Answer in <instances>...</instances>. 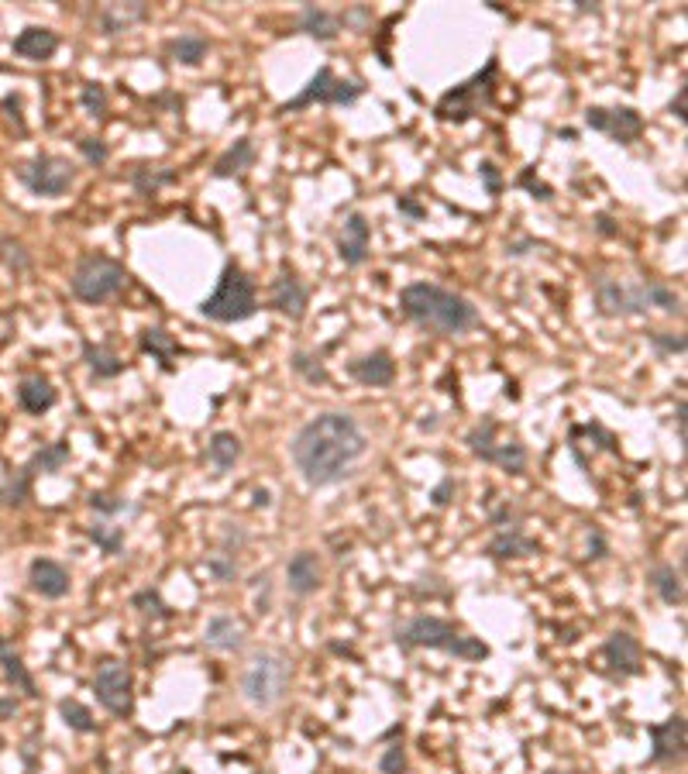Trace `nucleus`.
Masks as SVG:
<instances>
[{
	"label": "nucleus",
	"mask_w": 688,
	"mask_h": 774,
	"mask_svg": "<svg viewBox=\"0 0 688 774\" xmlns=\"http://www.w3.org/2000/svg\"><path fill=\"white\" fill-rule=\"evenodd\" d=\"M548 774H558V771H548Z\"/></svg>",
	"instance_id": "e2e57ef3"
},
{
	"label": "nucleus",
	"mask_w": 688,
	"mask_h": 774,
	"mask_svg": "<svg viewBox=\"0 0 688 774\" xmlns=\"http://www.w3.org/2000/svg\"><path fill=\"white\" fill-rule=\"evenodd\" d=\"M207 572H210L217 581H231L237 575V562L235 558H228V554H214V558L207 562Z\"/></svg>",
	"instance_id": "8fccbe9b"
},
{
	"label": "nucleus",
	"mask_w": 688,
	"mask_h": 774,
	"mask_svg": "<svg viewBox=\"0 0 688 774\" xmlns=\"http://www.w3.org/2000/svg\"><path fill=\"white\" fill-rule=\"evenodd\" d=\"M496 90H499V58L492 56L478 73L454 83L451 90L433 104V117L444 124H465L482 111H489L496 104Z\"/></svg>",
	"instance_id": "20e7f679"
},
{
	"label": "nucleus",
	"mask_w": 688,
	"mask_h": 774,
	"mask_svg": "<svg viewBox=\"0 0 688 774\" xmlns=\"http://www.w3.org/2000/svg\"><path fill=\"white\" fill-rule=\"evenodd\" d=\"M496 434H499L496 417H482V420L465 434V445H469V451H472L475 458H482V462L492 464V454H496V447H499Z\"/></svg>",
	"instance_id": "2f4dec72"
},
{
	"label": "nucleus",
	"mask_w": 688,
	"mask_h": 774,
	"mask_svg": "<svg viewBox=\"0 0 688 774\" xmlns=\"http://www.w3.org/2000/svg\"><path fill=\"white\" fill-rule=\"evenodd\" d=\"M365 94V86L358 79H337L331 66H320L317 76L296 94L293 100L279 104V114H296V111H307L314 104H324V107H352L354 100Z\"/></svg>",
	"instance_id": "6e6552de"
},
{
	"label": "nucleus",
	"mask_w": 688,
	"mask_h": 774,
	"mask_svg": "<svg viewBox=\"0 0 688 774\" xmlns=\"http://www.w3.org/2000/svg\"><path fill=\"white\" fill-rule=\"evenodd\" d=\"M0 664H4V675H7V681H14L24 696H39V688H35V678L28 675V668H24V661L11 651V644L7 640H0Z\"/></svg>",
	"instance_id": "72a5a7b5"
},
{
	"label": "nucleus",
	"mask_w": 688,
	"mask_h": 774,
	"mask_svg": "<svg viewBox=\"0 0 688 774\" xmlns=\"http://www.w3.org/2000/svg\"><path fill=\"white\" fill-rule=\"evenodd\" d=\"M59 713H62V723H66L69 730H76V734H94V730H97L94 713H90L83 702H76V698H62Z\"/></svg>",
	"instance_id": "c9c22d12"
},
{
	"label": "nucleus",
	"mask_w": 688,
	"mask_h": 774,
	"mask_svg": "<svg viewBox=\"0 0 688 774\" xmlns=\"http://www.w3.org/2000/svg\"><path fill=\"white\" fill-rule=\"evenodd\" d=\"M269 303H273L282 317L290 320H303L307 313V303H310V290L303 286V279L296 275L293 269H282L273 279V292H269Z\"/></svg>",
	"instance_id": "2eb2a0df"
},
{
	"label": "nucleus",
	"mask_w": 688,
	"mask_h": 774,
	"mask_svg": "<svg viewBox=\"0 0 688 774\" xmlns=\"http://www.w3.org/2000/svg\"><path fill=\"white\" fill-rule=\"evenodd\" d=\"M379 771L382 774H403L407 771V751H403L399 743H393V747L382 754V760H379Z\"/></svg>",
	"instance_id": "09e8293b"
},
{
	"label": "nucleus",
	"mask_w": 688,
	"mask_h": 774,
	"mask_svg": "<svg viewBox=\"0 0 688 774\" xmlns=\"http://www.w3.org/2000/svg\"><path fill=\"white\" fill-rule=\"evenodd\" d=\"M131 186H135V194L138 196H156L162 186H173L176 183V169H165V166H138V169H131Z\"/></svg>",
	"instance_id": "473e14b6"
},
{
	"label": "nucleus",
	"mask_w": 688,
	"mask_h": 774,
	"mask_svg": "<svg viewBox=\"0 0 688 774\" xmlns=\"http://www.w3.org/2000/svg\"><path fill=\"white\" fill-rule=\"evenodd\" d=\"M492 464H499V468L510 472V475H523V472H527V447L520 445L516 437L499 441L496 454H492Z\"/></svg>",
	"instance_id": "f704fd0d"
},
{
	"label": "nucleus",
	"mask_w": 688,
	"mask_h": 774,
	"mask_svg": "<svg viewBox=\"0 0 688 774\" xmlns=\"http://www.w3.org/2000/svg\"><path fill=\"white\" fill-rule=\"evenodd\" d=\"M252 162H255V145H252V138H237L235 145L214 162V179H235V176H241L245 169H252Z\"/></svg>",
	"instance_id": "393cba45"
},
{
	"label": "nucleus",
	"mask_w": 688,
	"mask_h": 774,
	"mask_svg": "<svg viewBox=\"0 0 688 774\" xmlns=\"http://www.w3.org/2000/svg\"><path fill=\"white\" fill-rule=\"evenodd\" d=\"M83 362L90 365V372L97 379H118L121 372L128 368V362L111 345H94V341H83Z\"/></svg>",
	"instance_id": "a878e982"
},
{
	"label": "nucleus",
	"mask_w": 688,
	"mask_h": 774,
	"mask_svg": "<svg viewBox=\"0 0 688 774\" xmlns=\"http://www.w3.org/2000/svg\"><path fill=\"white\" fill-rule=\"evenodd\" d=\"M603 661L610 664V675L630 678L640 671V644L627 630H612L603 644Z\"/></svg>",
	"instance_id": "dca6fc26"
},
{
	"label": "nucleus",
	"mask_w": 688,
	"mask_h": 774,
	"mask_svg": "<svg viewBox=\"0 0 688 774\" xmlns=\"http://www.w3.org/2000/svg\"><path fill=\"white\" fill-rule=\"evenodd\" d=\"M237 458H241V437L231 430H217L207 445V462L214 464L217 472H231Z\"/></svg>",
	"instance_id": "c756f323"
},
{
	"label": "nucleus",
	"mask_w": 688,
	"mask_h": 774,
	"mask_svg": "<svg viewBox=\"0 0 688 774\" xmlns=\"http://www.w3.org/2000/svg\"><path fill=\"white\" fill-rule=\"evenodd\" d=\"M18 403L21 410H28V413L39 417V413L56 407V389H52V382L45 375H28L18 389Z\"/></svg>",
	"instance_id": "bb28decb"
},
{
	"label": "nucleus",
	"mask_w": 688,
	"mask_h": 774,
	"mask_svg": "<svg viewBox=\"0 0 688 774\" xmlns=\"http://www.w3.org/2000/svg\"><path fill=\"white\" fill-rule=\"evenodd\" d=\"M69 462V445L66 441H56V445H45L31 458V464H28V472L35 475V472H59L62 464Z\"/></svg>",
	"instance_id": "58836bf2"
},
{
	"label": "nucleus",
	"mask_w": 688,
	"mask_h": 774,
	"mask_svg": "<svg viewBox=\"0 0 688 774\" xmlns=\"http://www.w3.org/2000/svg\"><path fill=\"white\" fill-rule=\"evenodd\" d=\"M290 675H293L290 658H282L279 651H258L245 678H241V692L258 709H273L275 702L286 696Z\"/></svg>",
	"instance_id": "0eeeda50"
},
{
	"label": "nucleus",
	"mask_w": 688,
	"mask_h": 774,
	"mask_svg": "<svg viewBox=\"0 0 688 774\" xmlns=\"http://www.w3.org/2000/svg\"><path fill=\"white\" fill-rule=\"evenodd\" d=\"M131 606L135 609H141L145 616H169V609H165V602H162V596H158L156 589H141V592H135V599H131Z\"/></svg>",
	"instance_id": "a18cd8bd"
},
{
	"label": "nucleus",
	"mask_w": 688,
	"mask_h": 774,
	"mask_svg": "<svg viewBox=\"0 0 688 774\" xmlns=\"http://www.w3.org/2000/svg\"><path fill=\"white\" fill-rule=\"evenodd\" d=\"M589 547H592V554H589V558H603V554H606V541H603V534H599V530H592Z\"/></svg>",
	"instance_id": "13d9d810"
},
{
	"label": "nucleus",
	"mask_w": 688,
	"mask_h": 774,
	"mask_svg": "<svg viewBox=\"0 0 688 774\" xmlns=\"http://www.w3.org/2000/svg\"><path fill=\"white\" fill-rule=\"evenodd\" d=\"M685 97H688V90L685 86H678V94H675V100H671V114L678 117V121H685Z\"/></svg>",
	"instance_id": "4d7b16f0"
},
{
	"label": "nucleus",
	"mask_w": 688,
	"mask_h": 774,
	"mask_svg": "<svg viewBox=\"0 0 688 774\" xmlns=\"http://www.w3.org/2000/svg\"><path fill=\"white\" fill-rule=\"evenodd\" d=\"M516 186H523V190H531L533 200H550L554 190H550L548 183H541V179H533V169H523L520 179H516Z\"/></svg>",
	"instance_id": "3c124183"
},
{
	"label": "nucleus",
	"mask_w": 688,
	"mask_h": 774,
	"mask_svg": "<svg viewBox=\"0 0 688 774\" xmlns=\"http://www.w3.org/2000/svg\"><path fill=\"white\" fill-rule=\"evenodd\" d=\"M575 7H578V11H582V14H595V11H599V7H595V4H589V0H575Z\"/></svg>",
	"instance_id": "052dcab7"
},
{
	"label": "nucleus",
	"mask_w": 688,
	"mask_h": 774,
	"mask_svg": "<svg viewBox=\"0 0 688 774\" xmlns=\"http://www.w3.org/2000/svg\"><path fill=\"white\" fill-rule=\"evenodd\" d=\"M296 28L303 35H310L314 41H335L341 35V14L327 11V7H317V4H303L299 18H296Z\"/></svg>",
	"instance_id": "6ab92c4d"
},
{
	"label": "nucleus",
	"mask_w": 688,
	"mask_h": 774,
	"mask_svg": "<svg viewBox=\"0 0 688 774\" xmlns=\"http://www.w3.org/2000/svg\"><path fill=\"white\" fill-rule=\"evenodd\" d=\"M210 52V41L203 39L200 32H183L169 41V58L173 62H183V66H200Z\"/></svg>",
	"instance_id": "7c9ffc66"
},
{
	"label": "nucleus",
	"mask_w": 688,
	"mask_h": 774,
	"mask_svg": "<svg viewBox=\"0 0 688 774\" xmlns=\"http://www.w3.org/2000/svg\"><path fill=\"white\" fill-rule=\"evenodd\" d=\"M650 345H654L657 355H685V348H688L682 330H654V334H650Z\"/></svg>",
	"instance_id": "37998d69"
},
{
	"label": "nucleus",
	"mask_w": 688,
	"mask_h": 774,
	"mask_svg": "<svg viewBox=\"0 0 688 774\" xmlns=\"http://www.w3.org/2000/svg\"><path fill=\"white\" fill-rule=\"evenodd\" d=\"M203 640L214 647V651H241L245 647V623L228 613H217L207 630H203Z\"/></svg>",
	"instance_id": "5701e85b"
},
{
	"label": "nucleus",
	"mask_w": 688,
	"mask_h": 774,
	"mask_svg": "<svg viewBox=\"0 0 688 774\" xmlns=\"http://www.w3.org/2000/svg\"><path fill=\"white\" fill-rule=\"evenodd\" d=\"M537 547L541 544L533 541V537H527L520 526H499L496 537L489 541V547H486V554L506 562V558H531V554H537Z\"/></svg>",
	"instance_id": "aec40b11"
},
{
	"label": "nucleus",
	"mask_w": 688,
	"mask_h": 774,
	"mask_svg": "<svg viewBox=\"0 0 688 774\" xmlns=\"http://www.w3.org/2000/svg\"><path fill=\"white\" fill-rule=\"evenodd\" d=\"M592 292H595V307L603 317H644L648 313V300L640 286H623L620 279L595 275Z\"/></svg>",
	"instance_id": "9b49d317"
},
{
	"label": "nucleus",
	"mask_w": 688,
	"mask_h": 774,
	"mask_svg": "<svg viewBox=\"0 0 688 774\" xmlns=\"http://www.w3.org/2000/svg\"><path fill=\"white\" fill-rule=\"evenodd\" d=\"M79 104H83V111L90 117H107V90L100 86V83H83V90H79Z\"/></svg>",
	"instance_id": "a19ab883"
},
{
	"label": "nucleus",
	"mask_w": 688,
	"mask_h": 774,
	"mask_svg": "<svg viewBox=\"0 0 688 774\" xmlns=\"http://www.w3.org/2000/svg\"><path fill=\"white\" fill-rule=\"evenodd\" d=\"M90 506L97 509L100 517H121V513H131V509H135L128 500L111 496V492H94V496H90Z\"/></svg>",
	"instance_id": "c03bdc74"
},
{
	"label": "nucleus",
	"mask_w": 688,
	"mask_h": 774,
	"mask_svg": "<svg viewBox=\"0 0 688 774\" xmlns=\"http://www.w3.org/2000/svg\"><path fill=\"white\" fill-rule=\"evenodd\" d=\"M648 581L654 585V592H657V599L665 602V606H682L685 602V585H682V575L671 568V564H654L650 568Z\"/></svg>",
	"instance_id": "c85d7f7f"
},
{
	"label": "nucleus",
	"mask_w": 688,
	"mask_h": 774,
	"mask_svg": "<svg viewBox=\"0 0 688 774\" xmlns=\"http://www.w3.org/2000/svg\"><path fill=\"white\" fill-rule=\"evenodd\" d=\"M640 290H644L648 310L657 307V310H665V313H682V296L671 290V286H665V283H654V279H648Z\"/></svg>",
	"instance_id": "e433bc0d"
},
{
	"label": "nucleus",
	"mask_w": 688,
	"mask_h": 774,
	"mask_svg": "<svg viewBox=\"0 0 688 774\" xmlns=\"http://www.w3.org/2000/svg\"><path fill=\"white\" fill-rule=\"evenodd\" d=\"M86 534H90V541L97 544L103 554H121V547H124V530L121 526H111V523H94V526H86Z\"/></svg>",
	"instance_id": "ea45409f"
},
{
	"label": "nucleus",
	"mask_w": 688,
	"mask_h": 774,
	"mask_svg": "<svg viewBox=\"0 0 688 774\" xmlns=\"http://www.w3.org/2000/svg\"><path fill=\"white\" fill-rule=\"evenodd\" d=\"M348 375H352L354 382H362V386H372V389L393 386L396 362H393V355H389V351L379 348V351H372V355H362V358L348 362Z\"/></svg>",
	"instance_id": "f3484780"
},
{
	"label": "nucleus",
	"mask_w": 688,
	"mask_h": 774,
	"mask_svg": "<svg viewBox=\"0 0 688 774\" xmlns=\"http://www.w3.org/2000/svg\"><path fill=\"white\" fill-rule=\"evenodd\" d=\"M592 228H595L599 238H616V234H620V224L612 220L610 213H595V224H592Z\"/></svg>",
	"instance_id": "5fc2aeb1"
},
{
	"label": "nucleus",
	"mask_w": 688,
	"mask_h": 774,
	"mask_svg": "<svg viewBox=\"0 0 688 774\" xmlns=\"http://www.w3.org/2000/svg\"><path fill=\"white\" fill-rule=\"evenodd\" d=\"M69 286H73V296L83 303H107L128 286V269L111 255L90 252L76 262Z\"/></svg>",
	"instance_id": "423d86ee"
},
{
	"label": "nucleus",
	"mask_w": 688,
	"mask_h": 774,
	"mask_svg": "<svg viewBox=\"0 0 688 774\" xmlns=\"http://www.w3.org/2000/svg\"><path fill=\"white\" fill-rule=\"evenodd\" d=\"M0 258L11 266V269H28L31 266V258L24 252V245L14 241V238H0Z\"/></svg>",
	"instance_id": "de8ad7c7"
},
{
	"label": "nucleus",
	"mask_w": 688,
	"mask_h": 774,
	"mask_svg": "<svg viewBox=\"0 0 688 774\" xmlns=\"http://www.w3.org/2000/svg\"><path fill=\"white\" fill-rule=\"evenodd\" d=\"M585 128L599 131V135H610L612 141L620 145H633L637 138L644 135V117L637 114L633 107H589L585 111Z\"/></svg>",
	"instance_id": "f8f14e48"
},
{
	"label": "nucleus",
	"mask_w": 688,
	"mask_h": 774,
	"mask_svg": "<svg viewBox=\"0 0 688 774\" xmlns=\"http://www.w3.org/2000/svg\"><path fill=\"white\" fill-rule=\"evenodd\" d=\"M648 736H650V760H654V764H678V760L685 757V740H688L685 716H671V719H665V723H650Z\"/></svg>",
	"instance_id": "ddd939ff"
},
{
	"label": "nucleus",
	"mask_w": 688,
	"mask_h": 774,
	"mask_svg": "<svg viewBox=\"0 0 688 774\" xmlns=\"http://www.w3.org/2000/svg\"><path fill=\"white\" fill-rule=\"evenodd\" d=\"M369 245H372V224L365 213H348L341 234H337V255L348 269H358L369 262Z\"/></svg>",
	"instance_id": "4468645a"
},
{
	"label": "nucleus",
	"mask_w": 688,
	"mask_h": 774,
	"mask_svg": "<svg viewBox=\"0 0 688 774\" xmlns=\"http://www.w3.org/2000/svg\"><path fill=\"white\" fill-rule=\"evenodd\" d=\"M399 310L410 317L416 328L433 330V334H465L482 324L478 307L472 300L458 296L454 290H444L437 283H410L399 290Z\"/></svg>",
	"instance_id": "f03ea898"
},
{
	"label": "nucleus",
	"mask_w": 688,
	"mask_h": 774,
	"mask_svg": "<svg viewBox=\"0 0 688 774\" xmlns=\"http://www.w3.org/2000/svg\"><path fill=\"white\" fill-rule=\"evenodd\" d=\"M369 451V437L358 427L352 413H317L314 420L296 430L290 454L303 482L324 489L352 475L354 462H362Z\"/></svg>",
	"instance_id": "f257e3e1"
},
{
	"label": "nucleus",
	"mask_w": 688,
	"mask_h": 774,
	"mask_svg": "<svg viewBox=\"0 0 688 774\" xmlns=\"http://www.w3.org/2000/svg\"><path fill=\"white\" fill-rule=\"evenodd\" d=\"M286 581H290L293 596H314L317 589H320V562H317L314 551H299V554L290 558Z\"/></svg>",
	"instance_id": "412c9836"
},
{
	"label": "nucleus",
	"mask_w": 688,
	"mask_h": 774,
	"mask_svg": "<svg viewBox=\"0 0 688 774\" xmlns=\"http://www.w3.org/2000/svg\"><path fill=\"white\" fill-rule=\"evenodd\" d=\"M451 496H454V479H444V482H441L431 492L433 506H448V503H451Z\"/></svg>",
	"instance_id": "6e6d98bb"
},
{
	"label": "nucleus",
	"mask_w": 688,
	"mask_h": 774,
	"mask_svg": "<svg viewBox=\"0 0 688 774\" xmlns=\"http://www.w3.org/2000/svg\"><path fill=\"white\" fill-rule=\"evenodd\" d=\"M28 579H31V589H35L39 596H45V599H62V596H69V572H66L59 562H52V558H35Z\"/></svg>",
	"instance_id": "a211bd4d"
},
{
	"label": "nucleus",
	"mask_w": 688,
	"mask_h": 774,
	"mask_svg": "<svg viewBox=\"0 0 688 774\" xmlns=\"http://www.w3.org/2000/svg\"><path fill=\"white\" fill-rule=\"evenodd\" d=\"M145 18H148V4H141V0H135V4H107L97 14V28L103 35H121V32H128L131 24Z\"/></svg>",
	"instance_id": "4be33fe9"
},
{
	"label": "nucleus",
	"mask_w": 688,
	"mask_h": 774,
	"mask_svg": "<svg viewBox=\"0 0 688 774\" xmlns=\"http://www.w3.org/2000/svg\"><path fill=\"white\" fill-rule=\"evenodd\" d=\"M94 692H97V702L111 716L128 719L135 713V678H131V668L124 661L107 658L103 664H97Z\"/></svg>",
	"instance_id": "1a4fd4ad"
},
{
	"label": "nucleus",
	"mask_w": 688,
	"mask_h": 774,
	"mask_svg": "<svg viewBox=\"0 0 688 774\" xmlns=\"http://www.w3.org/2000/svg\"><path fill=\"white\" fill-rule=\"evenodd\" d=\"M255 503H258V506H269L273 500H269V492H265V489H258V492H255Z\"/></svg>",
	"instance_id": "680f3d73"
},
{
	"label": "nucleus",
	"mask_w": 688,
	"mask_h": 774,
	"mask_svg": "<svg viewBox=\"0 0 688 774\" xmlns=\"http://www.w3.org/2000/svg\"><path fill=\"white\" fill-rule=\"evenodd\" d=\"M478 176H482V183H486L489 196L503 194V176H499V169H496L492 162H482V166H478Z\"/></svg>",
	"instance_id": "603ef678"
},
{
	"label": "nucleus",
	"mask_w": 688,
	"mask_h": 774,
	"mask_svg": "<svg viewBox=\"0 0 688 774\" xmlns=\"http://www.w3.org/2000/svg\"><path fill=\"white\" fill-rule=\"evenodd\" d=\"M59 49V35L49 32V28H24L18 39H14V52L21 58H31V62H45V58L56 56Z\"/></svg>",
	"instance_id": "b1692460"
},
{
	"label": "nucleus",
	"mask_w": 688,
	"mask_h": 774,
	"mask_svg": "<svg viewBox=\"0 0 688 774\" xmlns=\"http://www.w3.org/2000/svg\"><path fill=\"white\" fill-rule=\"evenodd\" d=\"M28 496H31V472H28V468L7 475L4 485H0V503L4 506H21Z\"/></svg>",
	"instance_id": "4c0bfd02"
},
{
	"label": "nucleus",
	"mask_w": 688,
	"mask_h": 774,
	"mask_svg": "<svg viewBox=\"0 0 688 774\" xmlns=\"http://www.w3.org/2000/svg\"><path fill=\"white\" fill-rule=\"evenodd\" d=\"M396 211L407 213L410 220H424V217H427V207H420L413 196H399V200H396Z\"/></svg>",
	"instance_id": "864d4df0"
},
{
	"label": "nucleus",
	"mask_w": 688,
	"mask_h": 774,
	"mask_svg": "<svg viewBox=\"0 0 688 774\" xmlns=\"http://www.w3.org/2000/svg\"><path fill=\"white\" fill-rule=\"evenodd\" d=\"M138 348L145 351V355H152L156 362H162V368H173V358L183 351L179 341L165 328H145L138 334Z\"/></svg>",
	"instance_id": "cd10ccee"
},
{
	"label": "nucleus",
	"mask_w": 688,
	"mask_h": 774,
	"mask_svg": "<svg viewBox=\"0 0 688 774\" xmlns=\"http://www.w3.org/2000/svg\"><path fill=\"white\" fill-rule=\"evenodd\" d=\"M396 647L399 651H416V647H431V651H444L461 661H482L489 658V647L478 637H469L465 630H458L451 619L441 616H413L396 630Z\"/></svg>",
	"instance_id": "7ed1b4c3"
},
{
	"label": "nucleus",
	"mask_w": 688,
	"mask_h": 774,
	"mask_svg": "<svg viewBox=\"0 0 688 774\" xmlns=\"http://www.w3.org/2000/svg\"><path fill=\"white\" fill-rule=\"evenodd\" d=\"M258 310V296H255V283L248 279V272L228 262L220 279H217L214 292L200 303V313L214 324H241L248 317H255Z\"/></svg>",
	"instance_id": "39448f33"
},
{
	"label": "nucleus",
	"mask_w": 688,
	"mask_h": 774,
	"mask_svg": "<svg viewBox=\"0 0 688 774\" xmlns=\"http://www.w3.org/2000/svg\"><path fill=\"white\" fill-rule=\"evenodd\" d=\"M18 176L35 196H62L76 183V166L69 158H59V155H39V158L24 162Z\"/></svg>",
	"instance_id": "9d476101"
},
{
	"label": "nucleus",
	"mask_w": 688,
	"mask_h": 774,
	"mask_svg": "<svg viewBox=\"0 0 688 774\" xmlns=\"http://www.w3.org/2000/svg\"><path fill=\"white\" fill-rule=\"evenodd\" d=\"M293 368L307 379V382H327V368L320 362V355H307V351H296L293 355Z\"/></svg>",
	"instance_id": "79ce46f5"
},
{
	"label": "nucleus",
	"mask_w": 688,
	"mask_h": 774,
	"mask_svg": "<svg viewBox=\"0 0 688 774\" xmlns=\"http://www.w3.org/2000/svg\"><path fill=\"white\" fill-rule=\"evenodd\" d=\"M76 148L83 152V158H86L90 166H107V158H111V148H107L103 138H79Z\"/></svg>",
	"instance_id": "49530a36"
},
{
	"label": "nucleus",
	"mask_w": 688,
	"mask_h": 774,
	"mask_svg": "<svg viewBox=\"0 0 688 774\" xmlns=\"http://www.w3.org/2000/svg\"><path fill=\"white\" fill-rule=\"evenodd\" d=\"M527 248H537V241H533V238H523V241L506 245V255H527Z\"/></svg>",
	"instance_id": "bf43d9fd"
}]
</instances>
